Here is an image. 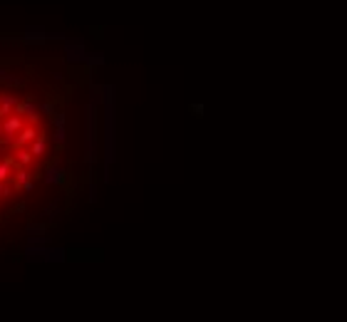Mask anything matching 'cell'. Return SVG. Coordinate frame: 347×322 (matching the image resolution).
Listing matches in <instances>:
<instances>
[{
    "mask_svg": "<svg viewBox=\"0 0 347 322\" xmlns=\"http://www.w3.org/2000/svg\"><path fill=\"white\" fill-rule=\"evenodd\" d=\"M104 161H114V107L104 104Z\"/></svg>",
    "mask_w": 347,
    "mask_h": 322,
    "instance_id": "6da1fadb",
    "label": "cell"
},
{
    "mask_svg": "<svg viewBox=\"0 0 347 322\" xmlns=\"http://www.w3.org/2000/svg\"><path fill=\"white\" fill-rule=\"evenodd\" d=\"M37 137H40V132H37L32 124H25L20 132H18V139H15V149H23V146H30Z\"/></svg>",
    "mask_w": 347,
    "mask_h": 322,
    "instance_id": "7a4b0ae2",
    "label": "cell"
},
{
    "mask_svg": "<svg viewBox=\"0 0 347 322\" xmlns=\"http://www.w3.org/2000/svg\"><path fill=\"white\" fill-rule=\"evenodd\" d=\"M25 127V116H20V114H10V116H5V119H0V129L3 132H10V134H18L20 129Z\"/></svg>",
    "mask_w": 347,
    "mask_h": 322,
    "instance_id": "3957f363",
    "label": "cell"
},
{
    "mask_svg": "<svg viewBox=\"0 0 347 322\" xmlns=\"http://www.w3.org/2000/svg\"><path fill=\"white\" fill-rule=\"evenodd\" d=\"M15 186L18 188H23V191H32V176H30V171H27V166H18L15 169Z\"/></svg>",
    "mask_w": 347,
    "mask_h": 322,
    "instance_id": "277c9868",
    "label": "cell"
},
{
    "mask_svg": "<svg viewBox=\"0 0 347 322\" xmlns=\"http://www.w3.org/2000/svg\"><path fill=\"white\" fill-rule=\"evenodd\" d=\"M62 179H65V171H62L60 164L50 166V169L43 174V184H47V186H57V184H62Z\"/></svg>",
    "mask_w": 347,
    "mask_h": 322,
    "instance_id": "5b68a950",
    "label": "cell"
},
{
    "mask_svg": "<svg viewBox=\"0 0 347 322\" xmlns=\"http://www.w3.org/2000/svg\"><path fill=\"white\" fill-rule=\"evenodd\" d=\"M15 114H20V116H25V119H30V122H35L37 116H40V109H37L32 102H18V107H15Z\"/></svg>",
    "mask_w": 347,
    "mask_h": 322,
    "instance_id": "8992f818",
    "label": "cell"
},
{
    "mask_svg": "<svg viewBox=\"0 0 347 322\" xmlns=\"http://www.w3.org/2000/svg\"><path fill=\"white\" fill-rule=\"evenodd\" d=\"M55 139L57 144H65V114L55 112Z\"/></svg>",
    "mask_w": 347,
    "mask_h": 322,
    "instance_id": "52a82bcc",
    "label": "cell"
},
{
    "mask_svg": "<svg viewBox=\"0 0 347 322\" xmlns=\"http://www.w3.org/2000/svg\"><path fill=\"white\" fill-rule=\"evenodd\" d=\"M27 149L32 151V156H45V154H47V139L40 134V137H37V139H35Z\"/></svg>",
    "mask_w": 347,
    "mask_h": 322,
    "instance_id": "ba28073f",
    "label": "cell"
},
{
    "mask_svg": "<svg viewBox=\"0 0 347 322\" xmlns=\"http://www.w3.org/2000/svg\"><path fill=\"white\" fill-rule=\"evenodd\" d=\"M32 159H35V156H32L30 149H25V146H23V149H15V164H18V166H30Z\"/></svg>",
    "mask_w": 347,
    "mask_h": 322,
    "instance_id": "9c48e42d",
    "label": "cell"
},
{
    "mask_svg": "<svg viewBox=\"0 0 347 322\" xmlns=\"http://www.w3.org/2000/svg\"><path fill=\"white\" fill-rule=\"evenodd\" d=\"M15 169H18V164H15V161H10V159L0 161V181H8V179L15 174Z\"/></svg>",
    "mask_w": 347,
    "mask_h": 322,
    "instance_id": "30bf717a",
    "label": "cell"
},
{
    "mask_svg": "<svg viewBox=\"0 0 347 322\" xmlns=\"http://www.w3.org/2000/svg\"><path fill=\"white\" fill-rule=\"evenodd\" d=\"M18 102H20V97H15V94H0V104H3V107L15 109V107H18Z\"/></svg>",
    "mask_w": 347,
    "mask_h": 322,
    "instance_id": "8fae6325",
    "label": "cell"
},
{
    "mask_svg": "<svg viewBox=\"0 0 347 322\" xmlns=\"http://www.w3.org/2000/svg\"><path fill=\"white\" fill-rule=\"evenodd\" d=\"M23 40H25V43H37V40H45V35H43V30L40 32H37V30H27L23 35Z\"/></svg>",
    "mask_w": 347,
    "mask_h": 322,
    "instance_id": "7c38bea8",
    "label": "cell"
},
{
    "mask_svg": "<svg viewBox=\"0 0 347 322\" xmlns=\"http://www.w3.org/2000/svg\"><path fill=\"white\" fill-rule=\"evenodd\" d=\"M37 109H40V114H47V116L52 114V116H55V104H52V102H43Z\"/></svg>",
    "mask_w": 347,
    "mask_h": 322,
    "instance_id": "4fadbf2b",
    "label": "cell"
},
{
    "mask_svg": "<svg viewBox=\"0 0 347 322\" xmlns=\"http://www.w3.org/2000/svg\"><path fill=\"white\" fill-rule=\"evenodd\" d=\"M13 191H10V186H8V181H0V196H3V198H8Z\"/></svg>",
    "mask_w": 347,
    "mask_h": 322,
    "instance_id": "5bb4252c",
    "label": "cell"
}]
</instances>
